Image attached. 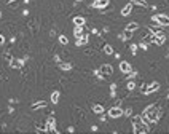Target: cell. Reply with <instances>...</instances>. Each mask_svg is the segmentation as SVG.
Wrapping results in <instances>:
<instances>
[{
	"instance_id": "cell-1",
	"label": "cell",
	"mask_w": 169,
	"mask_h": 134,
	"mask_svg": "<svg viewBox=\"0 0 169 134\" xmlns=\"http://www.w3.org/2000/svg\"><path fill=\"white\" fill-rule=\"evenodd\" d=\"M142 118L145 123H156L161 118V110L156 105H148L145 110L142 112Z\"/></svg>"
},
{
	"instance_id": "cell-2",
	"label": "cell",
	"mask_w": 169,
	"mask_h": 134,
	"mask_svg": "<svg viewBox=\"0 0 169 134\" xmlns=\"http://www.w3.org/2000/svg\"><path fill=\"white\" fill-rule=\"evenodd\" d=\"M153 21H156L163 27H166V26H169V16L163 15V13H158V15H153Z\"/></svg>"
},
{
	"instance_id": "cell-3",
	"label": "cell",
	"mask_w": 169,
	"mask_h": 134,
	"mask_svg": "<svg viewBox=\"0 0 169 134\" xmlns=\"http://www.w3.org/2000/svg\"><path fill=\"white\" fill-rule=\"evenodd\" d=\"M164 42H166V34H164V32H161V30L153 32V43H156L158 46H161V45H164Z\"/></svg>"
},
{
	"instance_id": "cell-4",
	"label": "cell",
	"mask_w": 169,
	"mask_h": 134,
	"mask_svg": "<svg viewBox=\"0 0 169 134\" xmlns=\"http://www.w3.org/2000/svg\"><path fill=\"white\" fill-rule=\"evenodd\" d=\"M123 108L121 107H110L109 108V117L110 118H120V117H123Z\"/></svg>"
},
{
	"instance_id": "cell-5",
	"label": "cell",
	"mask_w": 169,
	"mask_h": 134,
	"mask_svg": "<svg viewBox=\"0 0 169 134\" xmlns=\"http://www.w3.org/2000/svg\"><path fill=\"white\" fill-rule=\"evenodd\" d=\"M96 74H99V75H102V77H107V75H112L113 74V67L112 66H109V64H104V66L97 70Z\"/></svg>"
},
{
	"instance_id": "cell-6",
	"label": "cell",
	"mask_w": 169,
	"mask_h": 134,
	"mask_svg": "<svg viewBox=\"0 0 169 134\" xmlns=\"http://www.w3.org/2000/svg\"><path fill=\"white\" fill-rule=\"evenodd\" d=\"M134 132H136V134H147V132H150V128H148V123H142L140 126H137V128H134Z\"/></svg>"
},
{
	"instance_id": "cell-7",
	"label": "cell",
	"mask_w": 169,
	"mask_h": 134,
	"mask_svg": "<svg viewBox=\"0 0 169 134\" xmlns=\"http://www.w3.org/2000/svg\"><path fill=\"white\" fill-rule=\"evenodd\" d=\"M10 66L13 69H21L24 66V59H18V57H13V59L10 61Z\"/></svg>"
},
{
	"instance_id": "cell-8",
	"label": "cell",
	"mask_w": 169,
	"mask_h": 134,
	"mask_svg": "<svg viewBox=\"0 0 169 134\" xmlns=\"http://www.w3.org/2000/svg\"><path fill=\"white\" fill-rule=\"evenodd\" d=\"M158 89H160V83H158V81H153V83H152V85H150L148 88L144 89V93H145V94H150V93L158 91Z\"/></svg>"
},
{
	"instance_id": "cell-9",
	"label": "cell",
	"mask_w": 169,
	"mask_h": 134,
	"mask_svg": "<svg viewBox=\"0 0 169 134\" xmlns=\"http://www.w3.org/2000/svg\"><path fill=\"white\" fill-rule=\"evenodd\" d=\"M133 8H134V3H133V2L126 3V5L123 6V10H121V15H123V16H129L131 11H133Z\"/></svg>"
},
{
	"instance_id": "cell-10",
	"label": "cell",
	"mask_w": 169,
	"mask_h": 134,
	"mask_svg": "<svg viewBox=\"0 0 169 134\" xmlns=\"http://www.w3.org/2000/svg\"><path fill=\"white\" fill-rule=\"evenodd\" d=\"M110 0H96V2H93V6L94 8H105V6H109Z\"/></svg>"
},
{
	"instance_id": "cell-11",
	"label": "cell",
	"mask_w": 169,
	"mask_h": 134,
	"mask_svg": "<svg viewBox=\"0 0 169 134\" xmlns=\"http://www.w3.org/2000/svg\"><path fill=\"white\" fill-rule=\"evenodd\" d=\"M120 70H121L123 74H129L131 70H133V67H131V64H129V62L123 61V62H120Z\"/></svg>"
},
{
	"instance_id": "cell-12",
	"label": "cell",
	"mask_w": 169,
	"mask_h": 134,
	"mask_svg": "<svg viewBox=\"0 0 169 134\" xmlns=\"http://www.w3.org/2000/svg\"><path fill=\"white\" fill-rule=\"evenodd\" d=\"M72 21H73V26H80V27H85V24H86L83 16H75Z\"/></svg>"
},
{
	"instance_id": "cell-13",
	"label": "cell",
	"mask_w": 169,
	"mask_h": 134,
	"mask_svg": "<svg viewBox=\"0 0 169 134\" xmlns=\"http://www.w3.org/2000/svg\"><path fill=\"white\" fill-rule=\"evenodd\" d=\"M142 123H145L144 118H142V115H134V117H133V126L137 128V126H140Z\"/></svg>"
},
{
	"instance_id": "cell-14",
	"label": "cell",
	"mask_w": 169,
	"mask_h": 134,
	"mask_svg": "<svg viewBox=\"0 0 169 134\" xmlns=\"http://www.w3.org/2000/svg\"><path fill=\"white\" fill-rule=\"evenodd\" d=\"M51 104H59V99H61V93H59V89L58 91H53L51 93Z\"/></svg>"
},
{
	"instance_id": "cell-15",
	"label": "cell",
	"mask_w": 169,
	"mask_h": 134,
	"mask_svg": "<svg viewBox=\"0 0 169 134\" xmlns=\"http://www.w3.org/2000/svg\"><path fill=\"white\" fill-rule=\"evenodd\" d=\"M142 42H145V43H153V32H152V30H147L145 35H144V38H142Z\"/></svg>"
},
{
	"instance_id": "cell-16",
	"label": "cell",
	"mask_w": 169,
	"mask_h": 134,
	"mask_svg": "<svg viewBox=\"0 0 169 134\" xmlns=\"http://www.w3.org/2000/svg\"><path fill=\"white\" fill-rule=\"evenodd\" d=\"M45 107H46V102L45 101H39V102H34V104H32L34 110H40V108H45Z\"/></svg>"
},
{
	"instance_id": "cell-17",
	"label": "cell",
	"mask_w": 169,
	"mask_h": 134,
	"mask_svg": "<svg viewBox=\"0 0 169 134\" xmlns=\"http://www.w3.org/2000/svg\"><path fill=\"white\" fill-rule=\"evenodd\" d=\"M139 29V24H137L136 21H133V22H129L128 26H126V29L124 30H128V32H134V30H137Z\"/></svg>"
},
{
	"instance_id": "cell-18",
	"label": "cell",
	"mask_w": 169,
	"mask_h": 134,
	"mask_svg": "<svg viewBox=\"0 0 169 134\" xmlns=\"http://www.w3.org/2000/svg\"><path fill=\"white\" fill-rule=\"evenodd\" d=\"M72 64L70 62H59V69L64 70V72H67V70H72Z\"/></svg>"
},
{
	"instance_id": "cell-19",
	"label": "cell",
	"mask_w": 169,
	"mask_h": 134,
	"mask_svg": "<svg viewBox=\"0 0 169 134\" xmlns=\"http://www.w3.org/2000/svg\"><path fill=\"white\" fill-rule=\"evenodd\" d=\"M73 35L77 37V38H81V37H83V27H80V26H75V29H73Z\"/></svg>"
},
{
	"instance_id": "cell-20",
	"label": "cell",
	"mask_w": 169,
	"mask_h": 134,
	"mask_svg": "<svg viewBox=\"0 0 169 134\" xmlns=\"http://www.w3.org/2000/svg\"><path fill=\"white\" fill-rule=\"evenodd\" d=\"M93 112L97 113V115H101V113H104V107L99 105V104H94V105H93Z\"/></svg>"
},
{
	"instance_id": "cell-21",
	"label": "cell",
	"mask_w": 169,
	"mask_h": 134,
	"mask_svg": "<svg viewBox=\"0 0 169 134\" xmlns=\"http://www.w3.org/2000/svg\"><path fill=\"white\" fill-rule=\"evenodd\" d=\"M88 43V35H83L81 38H78L77 40V46H83V45Z\"/></svg>"
},
{
	"instance_id": "cell-22",
	"label": "cell",
	"mask_w": 169,
	"mask_h": 134,
	"mask_svg": "<svg viewBox=\"0 0 169 134\" xmlns=\"http://www.w3.org/2000/svg\"><path fill=\"white\" fill-rule=\"evenodd\" d=\"M104 53L105 54H113V48H112V45H105V46H104Z\"/></svg>"
},
{
	"instance_id": "cell-23",
	"label": "cell",
	"mask_w": 169,
	"mask_h": 134,
	"mask_svg": "<svg viewBox=\"0 0 169 134\" xmlns=\"http://www.w3.org/2000/svg\"><path fill=\"white\" fill-rule=\"evenodd\" d=\"M133 3L134 5H139V6H148V3L145 2V0H134Z\"/></svg>"
},
{
	"instance_id": "cell-24",
	"label": "cell",
	"mask_w": 169,
	"mask_h": 134,
	"mask_svg": "<svg viewBox=\"0 0 169 134\" xmlns=\"http://www.w3.org/2000/svg\"><path fill=\"white\" fill-rule=\"evenodd\" d=\"M59 43H61V45H67V43H69V38H67L66 35H59Z\"/></svg>"
},
{
	"instance_id": "cell-25",
	"label": "cell",
	"mask_w": 169,
	"mask_h": 134,
	"mask_svg": "<svg viewBox=\"0 0 169 134\" xmlns=\"http://www.w3.org/2000/svg\"><path fill=\"white\" fill-rule=\"evenodd\" d=\"M126 88L129 89V91H134V89H136V83H134V81H129Z\"/></svg>"
},
{
	"instance_id": "cell-26",
	"label": "cell",
	"mask_w": 169,
	"mask_h": 134,
	"mask_svg": "<svg viewBox=\"0 0 169 134\" xmlns=\"http://www.w3.org/2000/svg\"><path fill=\"white\" fill-rule=\"evenodd\" d=\"M129 48H131V53H133V54L136 56V53H137V48H139V46H137V45H134V43H133V45H131Z\"/></svg>"
},
{
	"instance_id": "cell-27",
	"label": "cell",
	"mask_w": 169,
	"mask_h": 134,
	"mask_svg": "<svg viewBox=\"0 0 169 134\" xmlns=\"http://www.w3.org/2000/svg\"><path fill=\"white\" fill-rule=\"evenodd\" d=\"M131 34H133V32H128V30H124V37H126V38H124V40H129V38H131Z\"/></svg>"
},
{
	"instance_id": "cell-28",
	"label": "cell",
	"mask_w": 169,
	"mask_h": 134,
	"mask_svg": "<svg viewBox=\"0 0 169 134\" xmlns=\"http://www.w3.org/2000/svg\"><path fill=\"white\" fill-rule=\"evenodd\" d=\"M3 57H5V59H8V61L13 59V57H11V54H8V53H5V54H3Z\"/></svg>"
},
{
	"instance_id": "cell-29",
	"label": "cell",
	"mask_w": 169,
	"mask_h": 134,
	"mask_svg": "<svg viewBox=\"0 0 169 134\" xmlns=\"http://www.w3.org/2000/svg\"><path fill=\"white\" fill-rule=\"evenodd\" d=\"M3 43H5V37H3V35H0V46H2Z\"/></svg>"
},
{
	"instance_id": "cell-30",
	"label": "cell",
	"mask_w": 169,
	"mask_h": 134,
	"mask_svg": "<svg viewBox=\"0 0 169 134\" xmlns=\"http://www.w3.org/2000/svg\"><path fill=\"white\" fill-rule=\"evenodd\" d=\"M140 48H144V50H147L148 46H147V43H145V42H142V43H140Z\"/></svg>"
},
{
	"instance_id": "cell-31",
	"label": "cell",
	"mask_w": 169,
	"mask_h": 134,
	"mask_svg": "<svg viewBox=\"0 0 169 134\" xmlns=\"http://www.w3.org/2000/svg\"><path fill=\"white\" fill-rule=\"evenodd\" d=\"M7 2H8V3H15V2H16V0H7Z\"/></svg>"
},
{
	"instance_id": "cell-32",
	"label": "cell",
	"mask_w": 169,
	"mask_h": 134,
	"mask_svg": "<svg viewBox=\"0 0 169 134\" xmlns=\"http://www.w3.org/2000/svg\"><path fill=\"white\" fill-rule=\"evenodd\" d=\"M75 2H83V0H75Z\"/></svg>"
},
{
	"instance_id": "cell-33",
	"label": "cell",
	"mask_w": 169,
	"mask_h": 134,
	"mask_svg": "<svg viewBox=\"0 0 169 134\" xmlns=\"http://www.w3.org/2000/svg\"><path fill=\"white\" fill-rule=\"evenodd\" d=\"M0 18H2V11H0Z\"/></svg>"
},
{
	"instance_id": "cell-34",
	"label": "cell",
	"mask_w": 169,
	"mask_h": 134,
	"mask_svg": "<svg viewBox=\"0 0 169 134\" xmlns=\"http://www.w3.org/2000/svg\"><path fill=\"white\" fill-rule=\"evenodd\" d=\"M26 2H30V0H26Z\"/></svg>"
}]
</instances>
